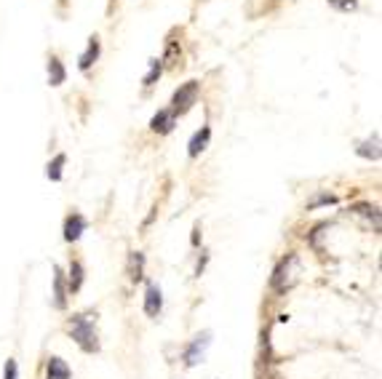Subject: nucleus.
Here are the masks:
<instances>
[{
  "instance_id": "nucleus-7",
  "label": "nucleus",
  "mask_w": 382,
  "mask_h": 379,
  "mask_svg": "<svg viewBox=\"0 0 382 379\" xmlns=\"http://www.w3.org/2000/svg\"><path fill=\"white\" fill-rule=\"evenodd\" d=\"M174 126H176V115H174L172 110H158L156 115H153V121H150V128L156 134H172Z\"/></svg>"
},
{
  "instance_id": "nucleus-5",
  "label": "nucleus",
  "mask_w": 382,
  "mask_h": 379,
  "mask_svg": "<svg viewBox=\"0 0 382 379\" xmlns=\"http://www.w3.org/2000/svg\"><path fill=\"white\" fill-rule=\"evenodd\" d=\"M86 217L83 214H69L65 219V241L67 243H75L83 233H86Z\"/></svg>"
},
{
  "instance_id": "nucleus-9",
  "label": "nucleus",
  "mask_w": 382,
  "mask_h": 379,
  "mask_svg": "<svg viewBox=\"0 0 382 379\" xmlns=\"http://www.w3.org/2000/svg\"><path fill=\"white\" fill-rule=\"evenodd\" d=\"M208 139H211V126H201V131H195L192 139L188 142V155L190 158H198L204 150L208 147Z\"/></svg>"
},
{
  "instance_id": "nucleus-10",
  "label": "nucleus",
  "mask_w": 382,
  "mask_h": 379,
  "mask_svg": "<svg viewBox=\"0 0 382 379\" xmlns=\"http://www.w3.org/2000/svg\"><path fill=\"white\" fill-rule=\"evenodd\" d=\"M99 51H102V46H99V37H97V35H91V37H88L86 51L81 53V59H78V67L83 69V72H86V69H91V65L99 59Z\"/></svg>"
},
{
  "instance_id": "nucleus-8",
  "label": "nucleus",
  "mask_w": 382,
  "mask_h": 379,
  "mask_svg": "<svg viewBox=\"0 0 382 379\" xmlns=\"http://www.w3.org/2000/svg\"><path fill=\"white\" fill-rule=\"evenodd\" d=\"M53 308L56 310L67 308V283H65V273L59 267H53Z\"/></svg>"
},
{
  "instance_id": "nucleus-1",
  "label": "nucleus",
  "mask_w": 382,
  "mask_h": 379,
  "mask_svg": "<svg viewBox=\"0 0 382 379\" xmlns=\"http://www.w3.org/2000/svg\"><path fill=\"white\" fill-rule=\"evenodd\" d=\"M94 323H97V312H81V315H72V321H69V334L83 353L99 350V337H97Z\"/></svg>"
},
{
  "instance_id": "nucleus-15",
  "label": "nucleus",
  "mask_w": 382,
  "mask_h": 379,
  "mask_svg": "<svg viewBox=\"0 0 382 379\" xmlns=\"http://www.w3.org/2000/svg\"><path fill=\"white\" fill-rule=\"evenodd\" d=\"M65 78H67V69H65V65H62L56 56H51V59H49V83H51V86H62V83H65Z\"/></svg>"
},
{
  "instance_id": "nucleus-13",
  "label": "nucleus",
  "mask_w": 382,
  "mask_h": 379,
  "mask_svg": "<svg viewBox=\"0 0 382 379\" xmlns=\"http://www.w3.org/2000/svg\"><path fill=\"white\" fill-rule=\"evenodd\" d=\"M83 273H86V270H83V264H81V262H69V278H67V292H81V286H83Z\"/></svg>"
},
{
  "instance_id": "nucleus-17",
  "label": "nucleus",
  "mask_w": 382,
  "mask_h": 379,
  "mask_svg": "<svg viewBox=\"0 0 382 379\" xmlns=\"http://www.w3.org/2000/svg\"><path fill=\"white\" fill-rule=\"evenodd\" d=\"M353 211H356V214H364V217H369V219H374V230H380V211H377V206L358 203V206H353Z\"/></svg>"
},
{
  "instance_id": "nucleus-4",
  "label": "nucleus",
  "mask_w": 382,
  "mask_h": 379,
  "mask_svg": "<svg viewBox=\"0 0 382 379\" xmlns=\"http://www.w3.org/2000/svg\"><path fill=\"white\" fill-rule=\"evenodd\" d=\"M297 264V257H289V259H283L281 264L276 267V273H273V289L276 292H286L292 283H294V276H292V267Z\"/></svg>"
},
{
  "instance_id": "nucleus-6",
  "label": "nucleus",
  "mask_w": 382,
  "mask_h": 379,
  "mask_svg": "<svg viewBox=\"0 0 382 379\" xmlns=\"http://www.w3.org/2000/svg\"><path fill=\"white\" fill-rule=\"evenodd\" d=\"M163 310V294L156 283H147V292H144V312L150 318H158V312Z\"/></svg>"
},
{
  "instance_id": "nucleus-2",
  "label": "nucleus",
  "mask_w": 382,
  "mask_h": 379,
  "mask_svg": "<svg viewBox=\"0 0 382 379\" xmlns=\"http://www.w3.org/2000/svg\"><path fill=\"white\" fill-rule=\"evenodd\" d=\"M198 91H201L198 81H188V83H182V86L174 91V99H172V107H169V110H172L176 118L185 115V112H190L192 104L198 102Z\"/></svg>"
},
{
  "instance_id": "nucleus-18",
  "label": "nucleus",
  "mask_w": 382,
  "mask_h": 379,
  "mask_svg": "<svg viewBox=\"0 0 382 379\" xmlns=\"http://www.w3.org/2000/svg\"><path fill=\"white\" fill-rule=\"evenodd\" d=\"M160 72H163V59H153V62H150V72L144 75V86H153L158 78H160Z\"/></svg>"
},
{
  "instance_id": "nucleus-14",
  "label": "nucleus",
  "mask_w": 382,
  "mask_h": 379,
  "mask_svg": "<svg viewBox=\"0 0 382 379\" xmlns=\"http://www.w3.org/2000/svg\"><path fill=\"white\" fill-rule=\"evenodd\" d=\"M128 278L131 280H142L144 278V254L142 251H131L128 254Z\"/></svg>"
},
{
  "instance_id": "nucleus-20",
  "label": "nucleus",
  "mask_w": 382,
  "mask_h": 379,
  "mask_svg": "<svg viewBox=\"0 0 382 379\" xmlns=\"http://www.w3.org/2000/svg\"><path fill=\"white\" fill-rule=\"evenodd\" d=\"M19 369H17V361L14 358H8L6 361V369H3V379H17Z\"/></svg>"
},
{
  "instance_id": "nucleus-3",
  "label": "nucleus",
  "mask_w": 382,
  "mask_h": 379,
  "mask_svg": "<svg viewBox=\"0 0 382 379\" xmlns=\"http://www.w3.org/2000/svg\"><path fill=\"white\" fill-rule=\"evenodd\" d=\"M211 345V331H201L198 337H192V342L185 350V366L188 369H195L198 363L206 358V350Z\"/></svg>"
},
{
  "instance_id": "nucleus-16",
  "label": "nucleus",
  "mask_w": 382,
  "mask_h": 379,
  "mask_svg": "<svg viewBox=\"0 0 382 379\" xmlns=\"http://www.w3.org/2000/svg\"><path fill=\"white\" fill-rule=\"evenodd\" d=\"M65 160H67L65 155H56L51 163H49V169H46V176H49L51 182H59V179H62V169H65Z\"/></svg>"
},
{
  "instance_id": "nucleus-19",
  "label": "nucleus",
  "mask_w": 382,
  "mask_h": 379,
  "mask_svg": "<svg viewBox=\"0 0 382 379\" xmlns=\"http://www.w3.org/2000/svg\"><path fill=\"white\" fill-rule=\"evenodd\" d=\"M331 6L337 8V11H356V6H358V0H329Z\"/></svg>"
},
{
  "instance_id": "nucleus-11",
  "label": "nucleus",
  "mask_w": 382,
  "mask_h": 379,
  "mask_svg": "<svg viewBox=\"0 0 382 379\" xmlns=\"http://www.w3.org/2000/svg\"><path fill=\"white\" fill-rule=\"evenodd\" d=\"M356 153L366 160H380L382 150H380V134H372L369 139H364L358 147H356Z\"/></svg>"
},
{
  "instance_id": "nucleus-12",
  "label": "nucleus",
  "mask_w": 382,
  "mask_h": 379,
  "mask_svg": "<svg viewBox=\"0 0 382 379\" xmlns=\"http://www.w3.org/2000/svg\"><path fill=\"white\" fill-rule=\"evenodd\" d=\"M46 379H69V366L59 355H51L46 363Z\"/></svg>"
}]
</instances>
